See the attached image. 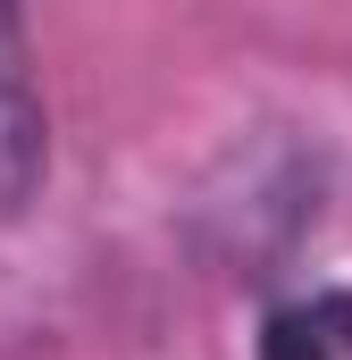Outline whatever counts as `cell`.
Segmentation results:
<instances>
[{"mask_svg":"<svg viewBox=\"0 0 352 360\" xmlns=\"http://www.w3.org/2000/svg\"><path fill=\"white\" fill-rule=\"evenodd\" d=\"M42 168H51V126H42V101L17 76V59L0 51V226L25 218V201L42 193Z\"/></svg>","mask_w":352,"mask_h":360,"instance_id":"obj_1","label":"cell"},{"mask_svg":"<svg viewBox=\"0 0 352 360\" xmlns=\"http://www.w3.org/2000/svg\"><path fill=\"white\" fill-rule=\"evenodd\" d=\"M260 360H352V293H310L268 310Z\"/></svg>","mask_w":352,"mask_h":360,"instance_id":"obj_2","label":"cell"},{"mask_svg":"<svg viewBox=\"0 0 352 360\" xmlns=\"http://www.w3.org/2000/svg\"><path fill=\"white\" fill-rule=\"evenodd\" d=\"M8 34H17V0H0V51H8Z\"/></svg>","mask_w":352,"mask_h":360,"instance_id":"obj_3","label":"cell"}]
</instances>
